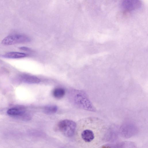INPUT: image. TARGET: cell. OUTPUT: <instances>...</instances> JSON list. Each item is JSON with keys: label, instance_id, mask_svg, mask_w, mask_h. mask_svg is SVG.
Returning a JSON list of instances; mask_svg holds the SVG:
<instances>
[{"label": "cell", "instance_id": "1", "mask_svg": "<svg viewBox=\"0 0 148 148\" xmlns=\"http://www.w3.org/2000/svg\"><path fill=\"white\" fill-rule=\"evenodd\" d=\"M71 102L76 107L82 109L95 112L96 110L86 93L83 91L74 90L69 95Z\"/></svg>", "mask_w": 148, "mask_h": 148}, {"label": "cell", "instance_id": "2", "mask_svg": "<svg viewBox=\"0 0 148 148\" xmlns=\"http://www.w3.org/2000/svg\"><path fill=\"white\" fill-rule=\"evenodd\" d=\"M77 125L74 121L69 119H64L60 121L57 127L58 130L65 136H72L75 132Z\"/></svg>", "mask_w": 148, "mask_h": 148}, {"label": "cell", "instance_id": "3", "mask_svg": "<svg viewBox=\"0 0 148 148\" xmlns=\"http://www.w3.org/2000/svg\"><path fill=\"white\" fill-rule=\"evenodd\" d=\"M30 39L26 36L14 34L8 36L4 38L1 43L5 45H10L18 43L27 42L30 41Z\"/></svg>", "mask_w": 148, "mask_h": 148}, {"label": "cell", "instance_id": "4", "mask_svg": "<svg viewBox=\"0 0 148 148\" xmlns=\"http://www.w3.org/2000/svg\"><path fill=\"white\" fill-rule=\"evenodd\" d=\"M121 8L126 11H130L138 9L142 5L141 1L136 0H125L120 3Z\"/></svg>", "mask_w": 148, "mask_h": 148}, {"label": "cell", "instance_id": "5", "mask_svg": "<svg viewBox=\"0 0 148 148\" xmlns=\"http://www.w3.org/2000/svg\"><path fill=\"white\" fill-rule=\"evenodd\" d=\"M7 114L10 116H23L26 120H29L30 119V116L25 113L24 110L19 109L16 108H12L9 109L7 111Z\"/></svg>", "mask_w": 148, "mask_h": 148}, {"label": "cell", "instance_id": "6", "mask_svg": "<svg viewBox=\"0 0 148 148\" xmlns=\"http://www.w3.org/2000/svg\"><path fill=\"white\" fill-rule=\"evenodd\" d=\"M81 136L82 140L85 142L90 143L95 138V134L90 129H86L82 132Z\"/></svg>", "mask_w": 148, "mask_h": 148}, {"label": "cell", "instance_id": "7", "mask_svg": "<svg viewBox=\"0 0 148 148\" xmlns=\"http://www.w3.org/2000/svg\"><path fill=\"white\" fill-rule=\"evenodd\" d=\"M22 79L24 82L29 84H37L40 82V79L38 77L29 75H23Z\"/></svg>", "mask_w": 148, "mask_h": 148}, {"label": "cell", "instance_id": "8", "mask_svg": "<svg viewBox=\"0 0 148 148\" xmlns=\"http://www.w3.org/2000/svg\"><path fill=\"white\" fill-rule=\"evenodd\" d=\"M27 54L23 53L11 52L2 55V57L8 58L16 59L21 58L26 56Z\"/></svg>", "mask_w": 148, "mask_h": 148}, {"label": "cell", "instance_id": "9", "mask_svg": "<svg viewBox=\"0 0 148 148\" xmlns=\"http://www.w3.org/2000/svg\"><path fill=\"white\" fill-rule=\"evenodd\" d=\"M65 93L64 89L60 88H55L52 92L53 96L57 99H60L63 97L65 95Z\"/></svg>", "mask_w": 148, "mask_h": 148}, {"label": "cell", "instance_id": "10", "mask_svg": "<svg viewBox=\"0 0 148 148\" xmlns=\"http://www.w3.org/2000/svg\"><path fill=\"white\" fill-rule=\"evenodd\" d=\"M57 106L54 105H49L45 106L43 109L44 112L47 114H51L55 113L57 111Z\"/></svg>", "mask_w": 148, "mask_h": 148}, {"label": "cell", "instance_id": "11", "mask_svg": "<svg viewBox=\"0 0 148 148\" xmlns=\"http://www.w3.org/2000/svg\"><path fill=\"white\" fill-rule=\"evenodd\" d=\"M20 49L24 50H29V49L27 47H22L20 48Z\"/></svg>", "mask_w": 148, "mask_h": 148}, {"label": "cell", "instance_id": "12", "mask_svg": "<svg viewBox=\"0 0 148 148\" xmlns=\"http://www.w3.org/2000/svg\"><path fill=\"white\" fill-rule=\"evenodd\" d=\"M63 148V147H61V148Z\"/></svg>", "mask_w": 148, "mask_h": 148}]
</instances>
